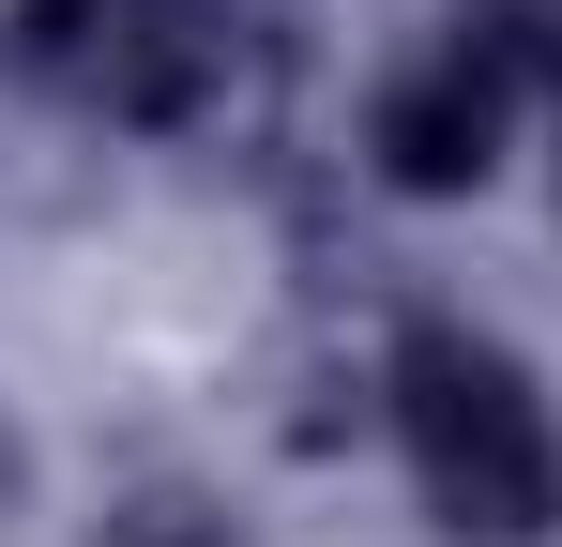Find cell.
<instances>
[{"instance_id": "obj_1", "label": "cell", "mask_w": 562, "mask_h": 547, "mask_svg": "<svg viewBox=\"0 0 562 547\" xmlns=\"http://www.w3.org/2000/svg\"><path fill=\"white\" fill-rule=\"evenodd\" d=\"M411 456H426L457 533H532V502H548V426H532L517 365L457 350V335L411 350Z\"/></svg>"}]
</instances>
